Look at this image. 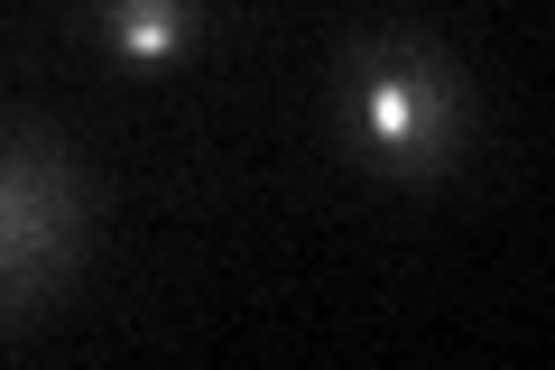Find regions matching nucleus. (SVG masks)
<instances>
[{"label":"nucleus","mask_w":555,"mask_h":370,"mask_svg":"<svg viewBox=\"0 0 555 370\" xmlns=\"http://www.w3.org/2000/svg\"><path fill=\"white\" fill-rule=\"evenodd\" d=\"M334 139L389 186H444L473 157V75L436 28H361L334 56Z\"/></svg>","instance_id":"nucleus-1"},{"label":"nucleus","mask_w":555,"mask_h":370,"mask_svg":"<svg viewBox=\"0 0 555 370\" xmlns=\"http://www.w3.org/2000/svg\"><path fill=\"white\" fill-rule=\"evenodd\" d=\"M93 28L130 75H167L195 56L204 38V0H93Z\"/></svg>","instance_id":"nucleus-3"},{"label":"nucleus","mask_w":555,"mask_h":370,"mask_svg":"<svg viewBox=\"0 0 555 370\" xmlns=\"http://www.w3.org/2000/svg\"><path fill=\"white\" fill-rule=\"evenodd\" d=\"M93 251V186L65 130L0 120V333L38 324Z\"/></svg>","instance_id":"nucleus-2"}]
</instances>
